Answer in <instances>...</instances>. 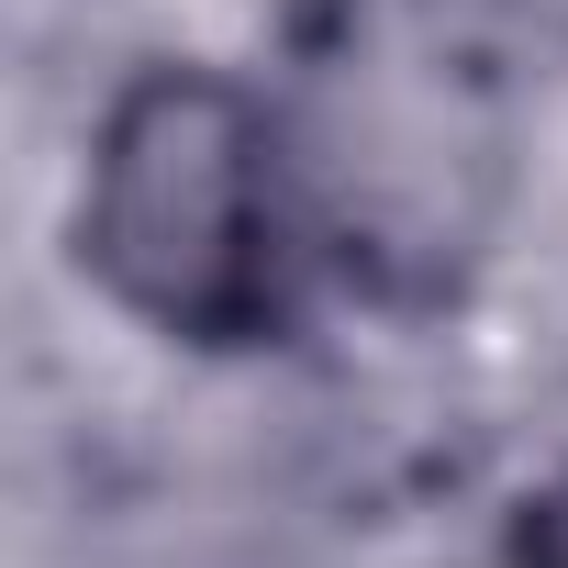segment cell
<instances>
[{
  "label": "cell",
  "instance_id": "2",
  "mask_svg": "<svg viewBox=\"0 0 568 568\" xmlns=\"http://www.w3.org/2000/svg\"><path fill=\"white\" fill-rule=\"evenodd\" d=\"M302 212L379 291H435L501 190V112L435 0H324L291 123Z\"/></svg>",
  "mask_w": 568,
  "mask_h": 568
},
{
  "label": "cell",
  "instance_id": "1",
  "mask_svg": "<svg viewBox=\"0 0 568 568\" xmlns=\"http://www.w3.org/2000/svg\"><path fill=\"white\" fill-rule=\"evenodd\" d=\"M302 179L278 112L212 68H145L90 145L79 256L90 278L179 346H256L291 324Z\"/></svg>",
  "mask_w": 568,
  "mask_h": 568
},
{
  "label": "cell",
  "instance_id": "3",
  "mask_svg": "<svg viewBox=\"0 0 568 568\" xmlns=\"http://www.w3.org/2000/svg\"><path fill=\"white\" fill-rule=\"evenodd\" d=\"M513 568H568V468L524 501V524H513Z\"/></svg>",
  "mask_w": 568,
  "mask_h": 568
}]
</instances>
